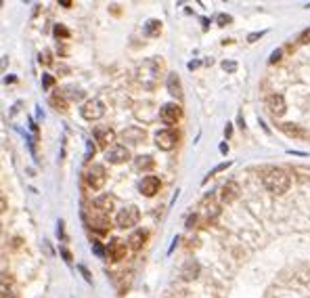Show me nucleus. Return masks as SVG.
<instances>
[{
	"mask_svg": "<svg viewBox=\"0 0 310 298\" xmlns=\"http://www.w3.org/2000/svg\"><path fill=\"white\" fill-rule=\"evenodd\" d=\"M216 19L220 21L218 25H228V23H231V17H228V15H218Z\"/></svg>",
	"mask_w": 310,
	"mask_h": 298,
	"instance_id": "f704fd0d",
	"label": "nucleus"
},
{
	"mask_svg": "<svg viewBox=\"0 0 310 298\" xmlns=\"http://www.w3.org/2000/svg\"><path fill=\"white\" fill-rule=\"evenodd\" d=\"M113 204H116V201H113V198L111 196H101V198H96L94 199V208H99L101 212H111L113 210Z\"/></svg>",
	"mask_w": 310,
	"mask_h": 298,
	"instance_id": "412c9836",
	"label": "nucleus"
},
{
	"mask_svg": "<svg viewBox=\"0 0 310 298\" xmlns=\"http://www.w3.org/2000/svg\"><path fill=\"white\" fill-rule=\"evenodd\" d=\"M61 254H63V258H65L67 262H72V254H69L67 250H61Z\"/></svg>",
	"mask_w": 310,
	"mask_h": 298,
	"instance_id": "ea45409f",
	"label": "nucleus"
},
{
	"mask_svg": "<svg viewBox=\"0 0 310 298\" xmlns=\"http://www.w3.org/2000/svg\"><path fill=\"white\" fill-rule=\"evenodd\" d=\"M61 6H65V8H69V6H72L74 2H69V0H61V2H59Z\"/></svg>",
	"mask_w": 310,
	"mask_h": 298,
	"instance_id": "a19ab883",
	"label": "nucleus"
},
{
	"mask_svg": "<svg viewBox=\"0 0 310 298\" xmlns=\"http://www.w3.org/2000/svg\"><path fill=\"white\" fill-rule=\"evenodd\" d=\"M159 67H162V63L155 59H147L143 61L138 67H136V72H134V78H136V82L143 86V89L147 91H153L157 82H159Z\"/></svg>",
	"mask_w": 310,
	"mask_h": 298,
	"instance_id": "f257e3e1",
	"label": "nucleus"
},
{
	"mask_svg": "<svg viewBox=\"0 0 310 298\" xmlns=\"http://www.w3.org/2000/svg\"><path fill=\"white\" fill-rule=\"evenodd\" d=\"M52 84H55V78H52V76H44V86H46V89H50Z\"/></svg>",
	"mask_w": 310,
	"mask_h": 298,
	"instance_id": "4c0bfd02",
	"label": "nucleus"
},
{
	"mask_svg": "<svg viewBox=\"0 0 310 298\" xmlns=\"http://www.w3.org/2000/svg\"><path fill=\"white\" fill-rule=\"evenodd\" d=\"M120 139L126 145H138V143H143L147 139V133L143 128H138V126H128V128H124L120 133Z\"/></svg>",
	"mask_w": 310,
	"mask_h": 298,
	"instance_id": "9d476101",
	"label": "nucleus"
},
{
	"mask_svg": "<svg viewBox=\"0 0 310 298\" xmlns=\"http://www.w3.org/2000/svg\"><path fill=\"white\" fill-rule=\"evenodd\" d=\"M78 269H80V273L84 275V279H86V282H88V284H92V277H90V273H88V269H86L84 265H80Z\"/></svg>",
	"mask_w": 310,
	"mask_h": 298,
	"instance_id": "2f4dec72",
	"label": "nucleus"
},
{
	"mask_svg": "<svg viewBox=\"0 0 310 298\" xmlns=\"http://www.w3.org/2000/svg\"><path fill=\"white\" fill-rule=\"evenodd\" d=\"M88 225H90L96 233H107L111 229L109 216L105 214V212H101L99 208H92L90 210V214H88Z\"/></svg>",
	"mask_w": 310,
	"mask_h": 298,
	"instance_id": "423d86ee",
	"label": "nucleus"
},
{
	"mask_svg": "<svg viewBox=\"0 0 310 298\" xmlns=\"http://www.w3.org/2000/svg\"><path fill=\"white\" fill-rule=\"evenodd\" d=\"M50 105H52V107H55L57 111H67L69 107H67V99L63 97V95H52V97H50Z\"/></svg>",
	"mask_w": 310,
	"mask_h": 298,
	"instance_id": "b1692460",
	"label": "nucleus"
},
{
	"mask_svg": "<svg viewBox=\"0 0 310 298\" xmlns=\"http://www.w3.org/2000/svg\"><path fill=\"white\" fill-rule=\"evenodd\" d=\"M228 166H231V162L218 164V166H216V168H214V170H210V174H208V177H206V181H208L210 177H214V174H218V172H222V170H226V168H228Z\"/></svg>",
	"mask_w": 310,
	"mask_h": 298,
	"instance_id": "bb28decb",
	"label": "nucleus"
},
{
	"mask_svg": "<svg viewBox=\"0 0 310 298\" xmlns=\"http://www.w3.org/2000/svg\"><path fill=\"white\" fill-rule=\"evenodd\" d=\"M222 69H224V72H235L237 63H235V61H222Z\"/></svg>",
	"mask_w": 310,
	"mask_h": 298,
	"instance_id": "7c9ffc66",
	"label": "nucleus"
},
{
	"mask_svg": "<svg viewBox=\"0 0 310 298\" xmlns=\"http://www.w3.org/2000/svg\"><path fill=\"white\" fill-rule=\"evenodd\" d=\"M55 36H57V38H59V36H61V38H69V32L63 28V25H55Z\"/></svg>",
	"mask_w": 310,
	"mask_h": 298,
	"instance_id": "c756f323",
	"label": "nucleus"
},
{
	"mask_svg": "<svg viewBox=\"0 0 310 298\" xmlns=\"http://www.w3.org/2000/svg\"><path fill=\"white\" fill-rule=\"evenodd\" d=\"M94 141L99 143L101 149L109 151L113 147V141H116V133H113L109 126H99V128H94Z\"/></svg>",
	"mask_w": 310,
	"mask_h": 298,
	"instance_id": "1a4fd4ad",
	"label": "nucleus"
},
{
	"mask_svg": "<svg viewBox=\"0 0 310 298\" xmlns=\"http://www.w3.org/2000/svg\"><path fill=\"white\" fill-rule=\"evenodd\" d=\"M128 242H124V240H120V238H116V240H111L109 244H107V254H109V258L111 260H122V258H126V254H128Z\"/></svg>",
	"mask_w": 310,
	"mask_h": 298,
	"instance_id": "f8f14e48",
	"label": "nucleus"
},
{
	"mask_svg": "<svg viewBox=\"0 0 310 298\" xmlns=\"http://www.w3.org/2000/svg\"><path fill=\"white\" fill-rule=\"evenodd\" d=\"M180 116H182V109H180V105H176V103H166L164 107L159 109V118H162V122L168 126L176 124V122L180 120Z\"/></svg>",
	"mask_w": 310,
	"mask_h": 298,
	"instance_id": "6e6552de",
	"label": "nucleus"
},
{
	"mask_svg": "<svg viewBox=\"0 0 310 298\" xmlns=\"http://www.w3.org/2000/svg\"><path fill=\"white\" fill-rule=\"evenodd\" d=\"M266 107H268V111L272 113L274 118H281L283 113L287 111V103H285V99H283V95H268V99H266Z\"/></svg>",
	"mask_w": 310,
	"mask_h": 298,
	"instance_id": "4468645a",
	"label": "nucleus"
},
{
	"mask_svg": "<svg viewBox=\"0 0 310 298\" xmlns=\"http://www.w3.org/2000/svg\"><path fill=\"white\" fill-rule=\"evenodd\" d=\"M180 275H182V279L184 282H191V279H195L199 275V262L197 260H187L184 262V267L180 269Z\"/></svg>",
	"mask_w": 310,
	"mask_h": 298,
	"instance_id": "a211bd4d",
	"label": "nucleus"
},
{
	"mask_svg": "<svg viewBox=\"0 0 310 298\" xmlns=\"http://www.w3.org/2000/svg\"><path fill=\"white\" fill-rule=\"evenodd\" d=\"M298 42H300V45H310V28H308V30H304L302 34H300Z\"/></svg>",
	"mask_w": 310,
	"mask_h": 298,
	"instance_id": "c85d7f7f",
	"label": "nucleus"
},
{
	"mask_svg": "<svg viewBox=\"0 0 310 298\" xmlns=\"http://www.w3.org/2000/svg\"><path fill=\"white\" fill-rule=\"evenodd\" d=\"M80 113H82V118L88 120V122L101 120L105 116V103L101 99H90V101H86L82 107H80Z\"/></svg>",
	"mask_w": 310,
	"mask_h": 298,
	"instance_id": "39448f33",
	"label": "nucleus"
},
{
	"mask_svg": "<svg viewBox=\"0 0 310 298\" xmlns=\"http://www.w3.org/2000/svg\"><path fill=\"white\" fill-rule=\"evenodd\" d=\"M168 93L176 99H182V86H180V78L178 74H168Z\"/></svg>",
	"mask_w": 310,
	"mask_h": 298,
	"instance_id": "6ab92c4d",
	"label": "nucleus"
},
{
	"mask_svg": "<svg viewBox=\"0 0 310 298\" xmlns=\"http://www.w3.org/2000/svg\"><path fill=\"white\" fill-rule=\"evenodd\" d=\"M90 155H94V145H92V143H88V147H86V157H84V160L88 162V160H90Z\"/></svg>",
	"mask_w": 310,
	"mask_h": 298,
	"instance_id": "e433bc0d",
	"label": "nucleus"
},
{
	"mask_svg": "<svg viewBox=\"0 0 310 298\" xmlns=\"http://www.w3.org/2000/svg\"><path fill=\"white\" fill-rule=\"evenodd\" d=\"M153 166H155V162H153L151 155H138V157H134V168L136 170H151Z\"/></svg>",
	"mask_w": 310,
	"mask_h": 298,
	"instance_id": "4be33fe9",
	"label": "nucleus"
},
{
	"mask_svg": "<svg viewBox=\"0 0 310 298\" xmlns=\"http://www.w3.org/2000/svg\"><path fill=\"white\" fill-rule=\"evenodd\" d=\"M92 250H94V254H96V256H101V258L105 256V250H103V246H101V244H96V242H94V244H92Z\"/></svg>",
	"mask_w": 310,
	"mask_h": 298,
	"instance_id": "72a5a7b5",
	"label": "nucleus"
},
{
	"mask_svg": "<svg viewBox=\"0 0 310 298\" xmlns=\"http://www.w3.org/2000/svg\"><path fill=\"white\" fill-rule=\"evenodd\" d=\"M264 36V32H254V34H250V36H247V42H256L258 38H262Z\"/></svg>",
	"mask_w": 310,
	"mask_h": 298,
	"instance_id": "c9c22d12",
	"label": "nucleus"
},
{
	"mask_svg": "<svg viewBox=\"0 0 310 298\" xmlns=\"http://www.w3.org/2000/svg\"><path fill=\"white\" fill-rule=\"evenodd\" d=\"M237 198H239V185L235 181H228L220 187V199H222L224 204H231V201H235Z\"/></svg>",
	"mask_w": 310,
	"mask_h": 298,
	"instance_id": "f3484780",
	"label": "nucleus"
},
{
	"mask_svg": "<svg viewBox=\"0 0 310 298\" xmlns=\"http://www.w3.org/2000/svg\"><path fill=\"white\" fill-rule=\"evenodd\" d=\"M145 32H147V36H159V32H162V21H157V19H149L145 23Z\"/></svg>",
	"mask_w": 310,
	"mask_h": 298,
	"instance_id": "5701e85b",
	"label": "nucleus"
},
{
	"mask_svg": "<svg viewBox=\"0 0 310 298\" xmlns=\"http://www.w3.org/2000/svg\"><path fill=\"white\" fill-rule=\"evenodd\" d=\"M281 57H283V50L277 49V50H274L272 55H270V63H277V61H281Z\"/></svg>",
	"mask_w": 310,
	"mask_h": 298,
	"instance_id": "473e14b6",
	"label": "nucleus"
},
{
	"mask_svg": "<svg viewBox=\"0 0 310 298\" xmlns=\"http://www.w3.org/2000/svg\"><path fill=\"white\" fill-rule=\"evenodd\" d=\"M220 214V208L216 206V204H210L208 208H206V216H208V221H214V218Z\"/></svg>",
	"mask_w": 310,
	"mask_h": 298,
	"instance_id": "a878e982",
	"label": "nucleus"
},
{
	"mask_svg": "<svg viewBox=\"0 0 310 298\" xmlns=\"http://www.w3.org/2000/svg\"><path fill=\"white\" fill-rule=\"evenodd\" d=\"M38 61L42 65H50L52 63V57H50V52L48 50H44V52H40V57H38Z\"/></svg>",
	"mask_w": 310,
	"mask_h": 298,
	"instance_id": "cd10ccee",
	"label": "nucleus"
},
{
	"mask_svg": "<svg viewBox=\"0 0 310 298\" xmlns=\"http://www.w3.org/2000/svg\"><path fill=\"white\" fill-rule=\"evenodd\" d=\"M86 183H88V187L90 189H103L105 185V181H107V172H105V168L101 164H92V166H88L86 168Z\"/></svg>",
	"mask_w": 310,
	"mask_h": 298,
	"instance_id": "7ed1b4c3",
	"label": "nucleus"
},
{
	"mask_svg": "<svg viewBox=\"0 0 310 298\" xmlns=\"http://www.w3.org/2000/svg\"><path fill=\"white\" fill-rule=\"evenodd\" d=\"M176 143H178V135H176L172 128L157 130V135H155V145L162 149V151H170V149L176 147Z\"/></svg>",
	"mask_w": 310,
	"mask_h": 298,
	"instance_id": "0eeeda50",
	"label": "nucleus"
},
{
	"mask_svg": "<svg viewBox=\"0 0 310 298\" xmlns=\"http://www.w3.org/2000/svg\"><path fill=\"white\" fill-rule=\"evenodd\" d=\"M65 97L69 101H80V99L84 97V93L80 91V89H76V86H67V89H65Z\"/></svg>",
	"mask_w": 310,
	"mask_h": 298,
	"instance_id": "393cba45",
	"label": "nucleus"
},
{
	"mask_svg": "<svg viewBox=\"0 0 310 298\" xmlns=\"http://www.w3.org/2000/svg\"><path fill=\"white\" fill-rule=\"evenodd\" d=\"M195 223H197V214H193V216H189V221H187V227H189V229H191V227H193Z\"/></svg>",
	"mask_w": 310,
	"mask_h": 298,
	"instance_id": "58836bf2",
	"label": "nucleus"
},
{
	"mask_svg": "<svg viewBox=\"0 0 310 298\" xmlns=\"http://www.w3.org/2000/svg\"><path fill=\"white\" fill-rule=\"evenodd\" d=\"M159 187H162V183H159L157 177H153V174H149V177H143V181L138 183V191L143 194L145 198H153Z\"/></svg>",
	"mask_w": 310,
	"mask_h": 298,
	"instance_id": "2eb2a0df",
	"label": "nucleus"
},
{
	"mask_svg": "<svg viewBox=\"0 0 310 298\" xmlns=\"http://www.w3.org/2000/svg\"><path fill=\"white\" fill-rule=\"evenodd\" d=\"M147 238H149V233L147 231H143V229H138V231H134L128 238V246L132 248V250H140L145 246V242H147Z\"/></svg>",
	"mask_w": 310,
	"mask_h": 298,
	"instance_id": "aec40b11",
	"label": "nucleus"
},
{
	"mask_svg": "<svg viewBox=\"0 0 310 298\" xmlns=\"http://www.w3.org/2000/svg\"><path fill=\"white\" fill-rule=\"evenodd\" d=\"M105 157H107L109 164L118 166V164H124V162L130 160V151H128L126 145H113L109 151H105Z\"/></svg>",
	"mask_w": 310,
	"mask_h": 298,
	"instance_id": "ddd939ff",
	"label": "nucleus"
},
{
	"mask_svg": "<svg viewBox=\"0 0 310 298\" xmlns=\"http://www.w3.org/2000/svg\"><path fill=\"white\" fill-rule=\"evenodd\" d=\"M279 128H281L287 137H294V139H310V130H306L304 126H300V124H294V122H283V124H279Z\"/></svg>",
	"mask_w": 310,
	"mask_h": 298,
	"instance_id": "dca6fc26",
	"label": "nucleus"
},
{
	"mask_svg": "<svg viewBox=\"0 0 310 298\" xmlns=\"http://www.w3.org/2000/svg\"><path fill=\"white\" fill-rule=\"evenodd\" d=\"M134 116H136V120H140V122H145V124H149V122H153L157 116H159V111H157V107L153 103H138L136 107H134Z\"/></svg>",
	"mask_w": 310,
	"mask_h": 298,
	"instance_id": "9b49d317",
	"label": "nucleus"
},
{
	"mask_svg": "<svg viewBox=\"0 0 310 298\" xmlns=\"http://www.w3.org/2000/svg\"><path fill=\"white\" fill-rule=\"evenodd\" d=\"M140 221V212L136 206H126L120 210V214L116 216V225L120 227V229H130V227L138 225Z\"/></svg>",
	"mask_w": 310,
	"mask_h": 298,
	"instance_id": "20e7f679",
	"label": "nucleus"
},
{
	"mask_svg": "<svg viewBox=\"0 0 310 298\" xmlns=\"http://www.w3.org/2000/svg\"><path fill=\"white\" fill-rule=\"evenodd\" d=\"M262 183H264V187H266L270 194L283 196L289 189V185H291V177H289V172L283 170V168H270L266 174H264Z\"/></svg>",
	"mask_w": 310,
	"mask_h": 298,
	"instance_id": "f03ea898",
	"label": "nucleus"
}]
</instances>
